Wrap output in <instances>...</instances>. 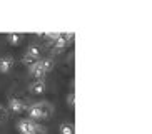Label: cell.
<instances>
[{"label":"cell","instance_id":"cell-1","mask_svg":"<svg viewBox=\"0 0 152 134\" xmlns=\"http://www.w3.org/2000/svg\"><path fill=\"white\" fill-rule=\"evenodd\" d=\"M27 112L30 116L32 121H39V119H47V117L52 116L54 112V106L50 102H45V101H40V102H35L32 106L27 107Z\"/></svg>","mask_w":152,"mask_h":134},{"label":"cell","instance_id":"cell-2","mask_svg":"<svg viewBox=\"0 0 152 134\" xmlns=\"http://www.w3.org/2000/svg\"><path fill=\"white\" fill-rule=\"evenodd\" d=\"M17 127L22 134H34L37 129H39V124H37L35 121H32V119H22V121H18Z\"/></svg>","mask_w":152,"mask_h":134},{"label":"cell","instance_id":"cell-3","mask_svg":"<svg viewBox=\"0 0 152 134\" xmlns=\"http://www.w3.org/2000/svg\"><path fill=\"white\" fill-rule=\"evenodd\" d=\"M27 104H25V101H22V99H17V97H12L9 101V106H7V109H10L12 112H15V114H20V112H25L27 111Z\"/></svg>","mask_w":152,"mask_h":134},{"label":"cell","instance_id":"cell-4","mask_svg":"<svg viewBox=\"0 0 152 134\" xmlns=\"http://www.w3.org/2000/svg\"><path fill=\"white\" fill-rule=\"evenodd\" d=\"M28 72H30V76L35 80H42L45 76H47V72H45L44 66H42V60H37L34 66H30V71Z\"/></svg>","mask_w":152,"mask_h":134},{"label":"cell","instance_id":"cell-5","mask_svg":"<svg viewBox=\"0 0 152 134\" xmlns=\"http://www.w3.org/2000/svg\"><path fill=\"white\" fill-rule=\"evenodd\" d=\"M14 67V57L12 55H2L0 57V72H10Z\"/></svg>","mask_w":152,"mask_h":134},{"label":"cell","instance_id":"cell-6","mask_svg":"<svg viewBox=\"0 0 152 134\" xmlns=\"http://www.w3.org/2000/svg\"><path fill=\"white\" fill-rule=\"evenodd\" d=\"M45 89H47L45 80H34L32 85H30V92L34 94V96H40V94H44Z\"/></svg>","mask_w":152,"mask_h":134},{"label":"cell","instance_id":"cell-7","mask_svg":"<svg viewBox=\"0 0 152 134\" xmlns=\"http://www.w3.org/2000/svg\"><path fill=\"white\" fill-rule=\"evenodd\" d=\"M25 55H28V57L39 60V57H40V47H37V45H30V47L27 49V52H25Z\"/></svg>","mask_w":152,"mask_h":134},{"label":"cell","instance_id":"cell-8","mask_svg":"<svg viewBox=\"0 0 152 134\" xmlns=\"http://www.w3.org/2000/svg\"><path fill=\"white\" fill-rule=\"evenodd\" d=\"M7 40H9L12 45H18L22 42V35H20V34H7Z\"/></svg>","mask_w":152,"mask_h":134},{"label":"cell","instance_id":"cell-9","mask_svg":"<svg viewBox=\"0 0 152 134\" xmlns=\"http://www.w3.org/2000/svg\"><path fill=\"white\" fill-rule=\"evenodd\" d=\"M60 134H74V126L67 124V122L60 124Z\"/></svg>","mask_w":152,"mask_h":134},{"label":"cell","instance_id":"cell-10","mask_svg":"<svg viewBox=\"0 0 152 134\" xmlns=\"http://www.w3.org/2000/svg\"><path fill=\"white\" fill-rule=\"evenodd\" d=\"M9 116V109L4 106V104H0V121H5Z\"/></svg>","mask_w":152,"mask_h":134},{"label":"cell","instance_id":"cell-11","mask_svg":"<svg viewBox=\"0 0 152 134\" xmlns=\"http://www.w3.org/2000/svg\"><path fill=\"white\" fill-rule=\"evenodd\" d=\"M67 104H69V107H74V106H75V94H74V92L69 94V97H67Z\"/></svg>","mask_w":152,"mask_h":134},{"label":"cell","instance_id":"cell-12","mask_svg":"<svg viewBox=\"0 0 152 134\" xmlns=\"http://www.w3.org/2000/svg\"><path fill=\"white\" fill-rule=\"evenodd\" d=\"M34 134H45V129H44V127H40V126H39V129H37V131H35V133H34Z\"/></svg>","mask_w":152,"mask_h":134}]
</instances>
